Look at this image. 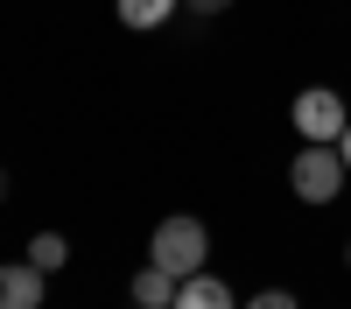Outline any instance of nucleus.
<instances>
[{
	"instance_id": "obj_5",
	"label": "nucleus",
	"mask_w": 351,
	"mask_h": 309,
	"mask_svg": "<svg viewBox=\"0 0 351 309\" xmlns=\"http://www.w3.org/2000/svg\"><path fill=\"white\" fill-rule=\"evenodd\" d=\"M169 309H239V302H232V288H225L218 274H190L183 288H176V302H169Z\"/></svg>"
},
{
	"instance_id": "obj_11",
	"label": "nucleus",
	"mask_w": 351,
	"mask_h": 309,
	"mask_svg": "<svg viewBox=\"0 0 351 309\" xmlns=\"http://www.w3.org/2000/svg\"><path fill=\"white\" fill-rule=\"evenodd\" d=\"M337 155H344V169H351V127H344V134H337Z\"/></svg>"
},
{
	"instance_id": "obj_3",
	"label": "nucleus",
	"mask_w": 351,
	"mask_h": 309,
	"mask_svg": "<svg viewBox=\"0 0 351 309\" xmlns=\"http://www.w3.org/2000/svg\"><path fill=\"white\" fill-rule=\"evenodd\" d=\"M351 127V112H344V99L330 92V84H309V92L295 99V134L302 140H337Z\"/></svg>"
},
{
	"instance_id": "obj_9",
	"label": "nucleus",
	"mask_w": 351,
	"mask_h": 309,
	"mask_svg": "<svg viewBox=\"0 0 351 309\" xmlns=\"http://www.w3.org/2000/svg\"><path fill=\"white\" fill-rule=\"evenodd\" d=\"M246 309H295V295H288V288H260Z\"/></svg>"
},
{
	"instance_id": "obj_6",
	"label": "nucleus",
	"mask_w": 351,
	"mask_h": 309,
	"mask_svg": "<svg viewBox=\"0 0 351 309\" xmlns=\"http://www.w3.org/2000/svg\"><path fill=\"white\" fill-rule=\"evenodd\" d=\"M176 288H183V281H176V274H162V267L148 260V267L134 274V309H169V302H176Z\"/></svg>"
},
{
	"instance_id": "obj_12",
	"label": "nucleus",
	"mask_w": 351,
	"mask_h": 309,
	"mask_svg": "<svg viewBox=\"0 0 351 309\" xmlns=\"http://www.w3.org/2000/svg\"><path fill=\"white\" fill-rule=\"evenodd\" d=\"M0 204H8V169H0Z\"/></svg>"
},
{
	"instance_id": "obj_10",
	"label": "nucleus",
	"mask_w": 351,
	"mask_h": 309,
	"mask_svg": "<svg viewBox=\"0 0 351 309\" xmlns=\"http://www.w3.org/2000/svg\"><path fill=\"white\" fill-rule=\"evenodd\" d=\"M232 0H183V14H197V21H211V14H225Z\"/></svg>"
},
{
	"instance_id": "obj_4",
	"label": "nucleus",
	"mask_w": 351,
	"mask_h": 309,
	"mask_svg": "<svg viewBox=\"0 0 351 309\" xmlns=\"http://www.w3.org/2000/svg\"><path fill=\"white\" fill-rule=\"evenodd\" d=\"M43 267L36 260H8L0 267V309H43Z\"/></svg>"
},
{
	"instance_id": "obj_8",
	"label": "nucleus",
	"mask_w": 351,
	"mask_h": 309,
	"mask_svg": "<svg viewBox=\"0 0 351 309\" xmlns=\"http://www.w3.org/2000/svg\"><path fill=\"white\" fill-rule=\"evenodd\" d=\"M28 260H36L43 274H56V267L71 260V239L64 232H36V239H28Z\"/></svg>"
},
{
	"instance_id": "obj_2",
	"label": "nucleus",
	"mask_w": 351,
	"mask_h": 309,
	"mask_svg": "<svg viewBox=\"0 0 351 309\" xmlns=\"http://www.w3.org/2000/svg\"><path fill=\"white\" fill-rule=\"evenodd\" d=\"M344 155H337V140H302V155H295V169H288V183H295V197L302 204H330V197L344 190Z\"/></svg>"
},
{
	"instance_id": "obj_13",
	"label": "nucleus",
	"mask_w": 351,
	"mask_h": 309,
	"mask_svg": "<svg viewBox=\"0 0 351 309\" xmlns=\"http://www.w3.org/2000/svg\"><path fill=\"white\" fill-rule=\"evenodd\" d=\"M344 267H351V239H344Z\"/></svg>"
},
{
	"instance_id": "obj_7",
	"label": "nucleus",
	"mask_w": 351,
	"mask_h": 309,
	"mask_svg": "<svg viewBox=\"0 0 351 309\" xmlns=\"http://www.w3.org/2000/svg\"><path fill=\"white\" fill-rule=\"evenodd\" d=\"M169 14H183V0H120V21L127 28H162Z\"/></svg>"
},
{
	"instance_id": "obj_1",
	"label": "nucleus",
	"mask_w": 351,
	"mask_h": 309,
	"mask_svg": "<svg viewBox=\"0 0 351 309\" xmlns=\"http://www.w3.org/2000/svg\"><path fill=\"white\" fill-rule=\"evenodd\" d=\"M204 253H211V232H204L197 218H162L155 239H148V260H155L162 274H176V281L204 274Z\"/></svg>"
}]
</instances>
